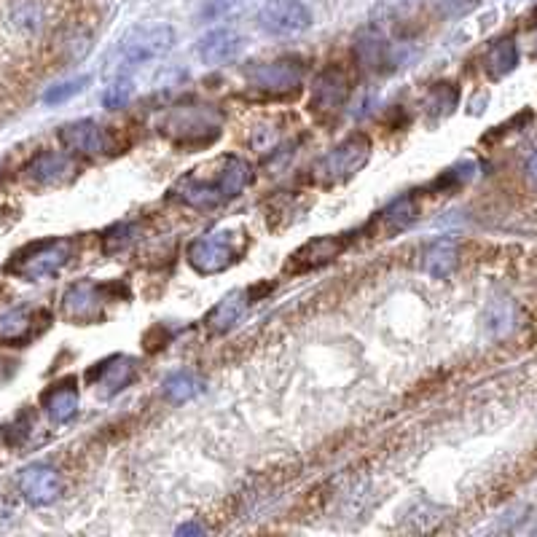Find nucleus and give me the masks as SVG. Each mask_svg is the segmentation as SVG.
<instances>
[{"label":"nucleus","instance_id":"nucleus-1","mask_svg":"<svg viewBox=\"0 0 537 537\" xmlns=\"http://www.w3.org/2000/svg\"><path fill=\"white\" fill-rule=\"evenodd\" d=\"M253 183V167L239 156H221L205 170H194L180 178L172 197L194 210H213L237 199Z\"/></svg>","mask_w":537,"mask_h":537},{"label":"nucleus","instance_id":"nucleus-2","mask_svg":"<svg viewBox=\"0 0 537 537\" xmlns=\"http://www.w3.org/2000/svg\"><path fill=\"white\" fill-rule=\"evenodd\" d=\"M159 129H162V137H167L172 145L197 151V148L213 145L221 137L223 113L215 105L183 103L164 113Z\"/></svg>","mask_w":537,"mask_h":537},{"label":"nucleus","instance_id":"nucleus-3","mask_svg":"<svg viewBox=\"0 0 537 537\" xmlns=\"http://www.w3.org/2000/svg\"><path fill=\"white\" fill-rule=\"evenodd\" d=\"M172 43H175V30L170 25L132 27L116 46V54H113L111 62L113 70L119 76H127L132 70L164 57L172 49Z\"/></svg>","mask_w":537,"mask_h":537},{"label":"nucleus","instance_id":"nucleus-4","mask_svg":"<svg viewBox=\"0 0 537 537\" xmlns=\"http://www.w3.org/2000/svg\"><path fill=\"white\" fill-rule=\"evenodd\" d=\"M76 250L73 239H43L25 248L14 261L9 264V274L27 282H41L57 274L70 264Z\"/></svg>","mask_w":537,"mask_h":537},{"label":"nucleus","instance_id":"nucleus-5","mask_svg":"<svg viewBox=\"0 0 537 537\" xmlns=\"http://www.w3.org/2000/svg\"><path fill=\"white\" fill-rule=\"evenodd\" d=\"M371 159V140L363 132L344 137L336 148H331L328 154L317 162V180L323 186H341L358 175Z\"/></svg>","mask_w":537,"mask_h":537},{"label":"nucleus","instance_id":"nucleus-6","mask_svg":"<svg viewBox=\"0 0 537 537\" xmlns=\"http://www.w3.org/2000/svg\"><path fill=\"white\" fill-rule=\"evenodd\" d=\"M239 250L234 248V234L231 231H213L205 237H197L186 250L188 264L199 274L226 272L237 261Z\"/></svg>","mask_w":537,"mask_h":537},{"label":"nucleus","instance_id":"nucleus-7","mask_svg":"<svg viewBox=\"0 0 537 537\" xmlns=\"http://www.w3.org/2000/svg\"><path fill=\"white\" fill-rule=\"evenodd\" d=\"M248 78L261 92L272 94V97H288V94L299 92L301 81H304V65L299 60L261 62L248 70Z\"/></svg>","mask_w":537,"mask_h":537},{"label":"nucleus","instance_id":"nucleus-8","mask_svg":"<svg viewBox=\"0 0 537 537\" xmlns=\"http://www.w3.org/2000/svg\"><path fill=\"white\" fill-rule=\"evenodd\" d=\"M258 27L269 35H299L312 27V11L301 0H272L258 11Z\"/></svg>","mask_w":537,"mask_h":537},{"label":"nucleus","instance_id":"nucleus-9","mask_svg":"<svg viewBox=\"0 0 537 537\" xmlns=\"http://www.w3.org/2000/svg\"><path fill=\"white\" fill-rule=\"evenodd\" d=\"M350 78L347 73L339 68L323 70L315 81V92H312V100H309V108L312 113H317L320 119H333L339 116L341 108L350 100Z\"/></svg>","mask_w":537,"mask_h":537},{"label":"nucleus","instance_id":"nucleus-10","mask_svg":"<svg viewBox=\"0 0 537 537\" xmlns=\"http://www.w3.org/2000/svg\"><path fill=\"white\" fill-rule=\"evenodd\" d=\"M17 486L19 495L25 497L30 505H52L62 492V478L52 465L35 462V465H27L19 473Z\"/></svg>","mask_w":537,"mask_h":537},{"label":"nucleus","instance_id":"nucleus-11","mask_svg":"<svg viewBox=\"0 0 537 537\" xmlns=\"http://www.w3.org/2000/svg\"><path fill=\"white\" fill-rule=\"evenodd\" d=\"M105 288L94 285L89 280H81L76 285H70L62 296V312L68 320H76V323H89V320H97L100 312H103L105 304Z\"/></svg>","mask_w":537,"mask_h":537},{"label":"nucleus","instance_id":"nucleus-12","mask_svg":"<svg viewBox=\"0 0 537 537\" xmlns=\"http://www.w3.org/2000/svg\"><path fill=\"white\" fill-rule=\"evenodd\" d=\"M60 140L68 151H73V154L100 156L105 154V151H111V135H108V129L89 119L62 127Z\"/></svg>","mask_w":537,"mask_h":537},{"label":"nucleus","instance_id":"nucleus-13","mask_svg":"<svg viewBox=\"0 0 537 537\" xmlns=\"http://www.w3.org/2000/svg\"><path fill=\"white\" fill-rule=\"evenodd\" d=\"M347 250V237H317L307 245H301L293 256H290L288 272L304 274L312 272V269H320V266L331 264L333 258H339L341 253Z\"/></svg>","mask_w":537,"mask_h":537},{"label":"nucleus","instance_id":"nucleus-14","mask_svg":"<svg viewBox=\"0 0 537 537\" xmlns=\"http://www.w3.org/2000/svg\"><path fill=\"white\" fill-rule=\"evenodd\" d=\"M358 57L366 68L376 73H390V70L403 68V46L379 38V35H363L358 41Z\"/></svg>","mask_w":537,"mask_h":537},{"label":"nucleus","instance_id":"nucleus-15","mask_svg":"<svg viewBox=\"0 0 537 537\" xmlns=\"http://www.w3.org/2000/svg\"><path fill=\"white\" fill-rule=\"evenodd\" d=\"M73 175V159L68 154H57V151H43L25 167V178L33 186H60Z\"/></svg>","mask_w":537,"mask_h":537},{"label":"nucleus","instance_id":"nucleus-16","mask_svg":"<svg viewBox=\"0 0 537 537\" xmlns=\"http://www.w3.org/2000/svg\"><path fill=\"white\" fill-rule=\"evenodd\" d=\"M137 376V363L127 355H113V358L103 360L97 371H94V379H97V390H103V395H119L121 390H127L129 384L135 382Z\"/></svg>","mask_w":537,"mask_h":537},{"label":"nucleus","instance_id":"nucleus-17","mask_svg":"<svg viewBox=\"0 0 537 537\" xmlns=\"http://www.w3.org/2000/svg\"><path fill=\"white\" fill-rule=\"evenodd\" d=\"M242 52V38L234 30H213L199 41V57L207 65H223V62L237 60Z\"/></svg>","mask_w":537,"mask_h":537},{"label":"nucleus","instance_id":"nucleus-18","mask_svg":"<svg viewBox=\"0 0 537 537\" xmlns=\"http://www.w3.org/2000/svg\"><path fill=\"white\" fill-rule=\"evenodd\" d=\"M43 409L54 425H68L78 414V390L73 387V382L54 384L52 390L43 395Z\"/></svg>","mask_w":537,"mask_h":537},{"label":"nucleus","instance_id":"nucleus-19","mask_svg":"<svg viewBox=\"0 0 537 537\" xmlns=\"http://www.w3.org/2000/svg\"><path fill=\"white\" fill-rule=\"evenodd\" d=\"M248 299L250 296L245 290H234V293H229V296L223 301H218L213 307V312L207 315V325H210L215 333H223L229 331V328H234V323H239V317L248 312L250 304Z\"/></svg>","mask_w":537,"mask_h":537},{"label":"nucleus","instance_id":"nucleus-20","mask_svg":"<svg viewBox=\"0 0 537 537\" xmlns=\"http://www.w3.org/2000/svg\"><path fill=\"white\" fill-rule=\"evenodd\" d=\"M35 333V312L27 307H14L0 315V341L3 344H25Z\"/></svg>","mask_w":537,"mask_h":537},{"label":"nucleus","instance_id":"nucleus-21","mask_svg":"<svg viewBox=\"0 0 537 537\" xmlns=\"http://www.w3.org/2000/svg\"><path fill=\"white\" fill-rule=\"evenodd\" d=\"M457 258H460V253H457V245H454L452 239H438V242H433V245L425 250L422 266H425L427 274L444 280V277H449V274L454 272Z\"/></svg>","mask_w":537,"mask_h":537},{"label":"nucleus","instance_id":"nucleus-22","mask_svg":"<svg viewBox=\"0 0 537 537\" xmlns=\"http://www.w3.org/2000/svg\"><path fill=\"white\" fill-rule=\"evenodd\" d=\"M516 65H519V46H516L513 38L497 41L484 57V68L489 78H505L516 70Z\"/></svg>","mask_w":537,"mask_h":537},{"label":"nucleus","instance_id":"nucleus-23","mask_svg":"<svg viewBox=\"0 0 537 537\" xmlns=\"http://www.w3.org/2000/svg\"><path fill=\"white\" fill-rule=\"evenodd\" d=\"M417 213L419 210L414 197H401L384 207L382 213H379V221H382L387 234H398V231H406L411 223L417 221Z\"/></svg>","mask_w":537,"mask_h":537},{"label":"nucleus","instance_id":"nucleus-24","mask_svg":"<svg viewBox=\"0 0 537 537\" xmlns=\"http://www.w3.org/2000/svg\"><path fill=\"white\" fill-rule=\"evenodd\" d=\"M162 387L164 395H167L172 403H186L205 393V382H202L197 374H188V371H175V374H170L164 379Z\"/></svg>","mask_w":537,"mask_h":537},{"label":"nucleus","instance_id":"nucleus-25","mask_svg":"<svg viewBox=\"0 0 537 537\" xmlns=\"http://www.w3.org/2000/svg\"><path fill=\"white\" fill-rule=\"evenodd\" d=\"M457 100H460V92L452 84H435L427 94L425 108L430 116L441 119V116H449L457 108Z\"/></svg>","mask_w":537,"mask_h":537},{"label":"nucleus","instance_id":"nucleus-26","mask_svg":"<svg viewBox=\"0 0 537 537\" xmlns=\"http://www.w3.org/2000/svg\"><path fill=\"white\" fill-rule=\"evenodd\" d=\"M11 19L22 30H38L43 25V6L41 0H14L11 6Z\"/></svg>","mask_w":537,"mask_h":537},{"label":"nucleus","instance_id":"nucleus-27","mask_svg":"<svg viewBox=\"0 0 537 537\" xmlns=\"http://www.w3.org/2000/svg\"><path fill=\"white\" fill-rule=\"evenodd\" d=\"M137 231L140 229H137L135 223H119V226H113V229L105 231L103 237L105 253H116V250L127 248L129 242H135Z\"/></svg>","mask_w":537,"mask_h":537},{"label":"nucleus","instance_id":"nucleus-28","mask_svg":"<svg viewBox=\"0 0 537 537\" xmlns=\"http://www.w3.org/2000/svg\"><path fill=\"white\" fill-rule=\"evenodd\" d=\"M89 84V76H81V78H70V81H62V84L52 86L49 92L43 94V103L46 105H60L65 103V100H70V97H76L84 86Z\"/></svg>","mask_w":537,"mask_h":537},{"label":"nucleus","instance_id":"nucleus-29","mask_svg":"<svg viewBox=\"0 0 537 537\" xmlns=\"http://www.w3.org/2000/svg\"><path fill=\"white\" fill-rule=\"evenodd\" d=\"M129 97H132V84L127 78H119L103 92V105L108 111H116V108H124L129 103Z\"/></svg>","mask_w":537,"mask_h":537},{"label":"nucleus","instance_id":"nucleus-30","mask_svg":"<svg viewBox=\"0 0 537 537\" xmlns=\"http://www.w3.org/2000/svg\"><path fill=\"white\" fill-rule=\"evenodd\" d=\"M476 6H478V0H435V9H438V14L449 19L465 17V14H470Z\"/></svg>","mask_w":537,"mask_h":537},{"label":"nucleus","instance_id":"nucleus-31","mask_svg":"<svg viewBox=\"0 0 537 537\" xmlns=\"http://www.w3.org/2000/svg\"><path fill=\"white\" fill-rule=\"evenodd\" d=\"M242 0H205V9H202V17L205 19H221L226 14L237 9Z\"/></svg>","mask_w":537,"mask_h":537},{"label":"nucleus","instance_id":"nucleus-32","mask_svg":"<svg viewBox=\"0 0 537 537\" xmlns=\"http://www.w3.org/2000/svg\"><path fill=\"white\" fill-rule=\"evenodd\" d=\"M527 178L532 180V183H537V151L527 159Z\"/></svg>","mask_w":537,"mask_h":537},{"label":"nucleus","instance_id":"nucleus-33","mask_svg":"<svg viewBox=\"0 0 537 537\" xmlns=\"http://www.w3.org/2000/svg\"><path fill=\"white\" fill-rule=\"evenodd\" d=\"M202 532H205V527H199V524H183L178 529V535H202Z\"/></svg>","mask_w":537,"mask_h":537},{"label":"nucleus","instance_id":"nucleus-34","mask_svg":"<svg viewBox=\"0 0 537 537\" xmlns=\"http://www.w3.org/2000/svg\"><path fill=\"white\" fill-rule=\"evenodd\" d=\"M11 516V511H9V505L3 503V500H0V519H9Z\"/></svg>","mask_w":537,"mask_h":537},{"label":"nucleus","instance_id":"nucleus-35","mask_svg":"<svg viewBox=\"0 0 537 537\" xmlns=\"http://www.w3.org/2000/svg\"><path fill=\"white\" fill-rule=\"evenodd\" d=\"M9 363H6V360H0V382H3V379H6V376H9Z\"/></svg>","mask_w":537,"mask_h":537},{"label":"nucleus","instance_id":"nucleus-36","mask_svg":"<svg viewBox=\"0 0 537 537\" xmlns=\"http://www.w3.org/2000/svg\"><path fill=\"white\" fill-rule=\"evenodd\" d=\"M535 532H537V529H535Z\"/></svg>","mask_w":537,"mask_h":537}]
</instances>
